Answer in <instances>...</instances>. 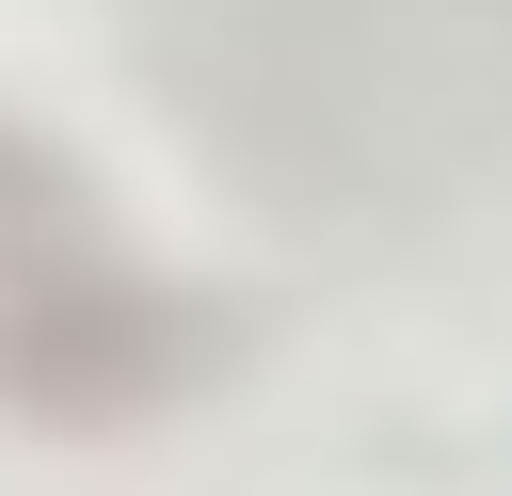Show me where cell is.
Segmentation results:
<instances>
[{
  "mask_svg": "<svg viewBox=\"0 0 512 496\" xmlns=\"http://www.w3.org/2000/svg\"><path fill=\"white\" fill-rule=\"evenodd\" d=\"M176 80L240 176L336 208L512 160V0H176Z\"/></svg>",
  "mask_w": 512,
  "mask_h": 496,
  "instance_id": "cell-1",
  "label": "cell"
}]
</instances>
